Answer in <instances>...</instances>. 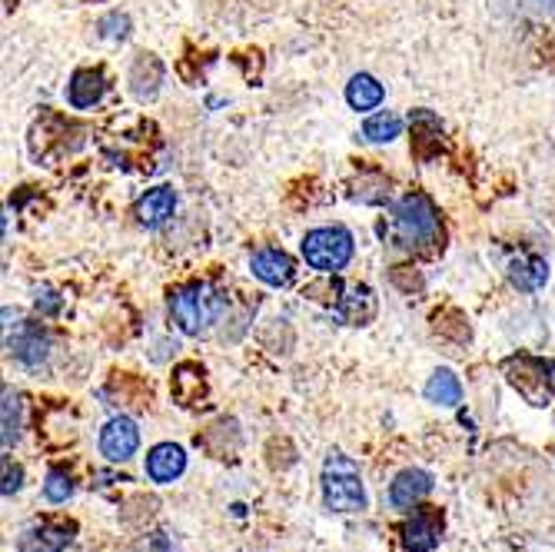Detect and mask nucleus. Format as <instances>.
<instances>
[{"label":"nucleus","instance_id":"f257e3e1","mask_svg":"<svg viewBox=\"0 0 555 552\" xmlns=\"http://www.w3.org/2000/svg\"><path fill=\"white\" fill-rule=\"evenodd\" d=\"M227 313V296L210 283H190L170 296V317L186 336L207 333Z\"/></svg>","mask_w":555,"mask_h":552},{"label":"nucleus","instance_id":"f03ea898","mask_svg":"<svg viewBox=\"0 0 555 552\" xmlns=\"http://www.w3.org/2000/svg\"><path fill=\"white\" fill-rule=\"evenodd\" d=\"M392 223H396V240L406 249H423V246H436L442 243V223L439 214L433 207V200L426 193H406L392 210Z\"/></svg>","mask_w":555,"mask_h":552},{"label":"nucleus","instance_id":"7ed1b4c3","mask_svg":"<svg viewBox=\"0 0 555 552\" xmlns=\"http://www.w3.org/2000/svg\"><path fill=\"white\" fill-rule=\"evenodd\" d=\"M323 503L333 513H360L366 510V489L360 466L343 453H330L323 463Z\"/></svg>","mask_w":555,"mask_h":552},{"label":"nucleus","instance_id":"20e7f679","mask_svg":"<svg viewBox=\"0 0 555 552\" xmlns=\"http://www.w3.org/2000/svg\"><path fill=\"white\" fill-rule=\"evenodd\" d=\"M302 257L313 270L336 273L352 260V236L343 227H320L302 236Z\"/></svg>","mask_w":555,"mask_h":552},{"label":"nucleus","instance_id":"39448f33","mask_svg":"<svg viewBox=\"0 0 555 552\" xmlns=\"http://www.w3.org/2000/svg\"><path fill=\"white\" fill-rule=\"evenodd\" d=\"M506 376L532 407H548V399H552L548 363H542L535 357H513V360H506Z\"/></svg>","mask_w":555,"mask_h":552},{"label":"nucleus","instance_id":"423d86ee","mask_svg":"<svg viewBox=\"0 0 555 552\" xmlns=\"http://www.w3.org/2000/svg\"><path fill=\"white\" fill-rule=\"evenodd\" d=\"M140 446V429L127 416H114L104 429H100V453L111 463H127Z\"/></svg>","mask_w":555,"mask_h":552},{"label":"nucleus","instance_id":"0eeeda50","mask_svg":"<svg viewBox=\"0 0 555 552\" xmlns=\"http://www.w3.org/2000/svg\"><path fill=\"white\" fill-rule=\"evenodd\" d=\"M433 492V476L426 470H402L389 486V503L392 510H413Z\"/></svg>","mask_w":555,"mask_h":552},{"label":"nucleus","instance_id":"6e6552de","mask_svg":"<svg viewBox=\"0 0 555 552\" xmlns=\"http://www.w3.org/2000/svg\"><path fill=\"white\" fill-rule=\"evenodd\" d=\"M439 536H442V513L436 510H416L406 529H402L406 552H433L439 545Z\"/></svg>","mask_w":555,"mask_h":552},{"label":"nucleus","instance_id":"1a4fd4ad","mask_svg":"<svg viewBox=\"0 0 555 552\" xmlns=\"http://www.w3.org/2000/svg\"><path fill=\"white\" fill-rule=\"evenodd\" d=\"M177 210V193L173 187H157V190H146L140 200H137V220L146 227V230H157L164 227Z\"/></svg>","mask_w":555,"mask_h":552},{"label":"nucleus","instance_id":"9d476101","mask_svg":"<svg viewBox=\"0 0 555 552\" xmlns=\"http://www.w3.org/2000/svg\"><path fill=\"white\" fill-rule=\"evenodd\" d=\"M183 470H186V453H183L180 446L160 442V446L150 449V457H146V476L154 479V483L167 486V483L180 479Z\"/></svg>","mask_w":555,"mask_h":552},{"label":"nucleus","instance_id":"9b49d317","mask_svg":"<svg viewBox=\"0 0 555 552\" xmlns=\"http://www.w3.org/2000/svg\"><path fill=\"white\" fill-rule=\"evenodd\" d=\"M249 270H254V277L263 280L267 286H289L293 283V260L276 246L257 249L254 260H249Z\"/></svg>","mask_w":555,"mask_h":552},{"label":"nucleus","instance_id":"f8f14e48","mask_svg":"<svg viewBox=\"0 0 555 552\" xmlns=\"http://www.w3.org/2000/svg\"><path fill=\"white\" fill-rule=\"evenodd\" d=\"M336 317L349 326H366L373 317H376V296L370 286L357 283L349 286L343 296H339V307H336Z\"/></svg>","mask_w":555,"mask_h":552},{"label":"nucleus","instance_id":"ddd939ff","mask_svg":"<svg viewBox=\"0 0 555 552\" xmlns=\"http://www.w3.org/2000/svg\"><path fill=\"white\" fill-rule=\"evenodd\" d=\"M74 542V526H34L17 539V552H64Z\"/></svg>","mask_w":555,"mask_h":552},{"label":"nucleus","instance_id":"4468645a","mask_svg":"<svg viewBox=\"0 0 555 552\" xmlns=\"http://www.w3.org/2000/svg\"><path fill=\"white\" fill-rule=\"evenodd\" d=\"M164 84V64L154 54H137L130 67V90L137 100H154Z\"/></svg>","mask_w":555,"mask_h":552},{"label":"nucleus","instance_id":"2eb2a0df","mask_svg":"<svg viewBox=\"0 0 555 552\" xmlns=\"http://www.w3.org/2000/svg\"><path fill=\"white\" fill-rule=\"evenodd\" d=\"M410 127H413V150H416L423 161H429L436 150H439V143H442V124H439V117L433 111H413Z\"/></svg>","mask_w":555,"mask_h":552},{"label":"nucleus","instance_id":"dca6fc26","mask_svg":"<svg viewBox=\"0 0 555 552\" xmlns=\"http://www.w3.org/2000/svg\"><path fill=\"white\" fill-rule=\"evenodd\" d=\"M11 346H14V357L24 367H30V370L40 367V363H47V357H50V339H47V333L40 326H24L21 336Z\"/></svg>","mask_w":555,"mask_h":552},{"label":"nucleus","instance_id":"f3484780","mask_svg":"<svg viewBox=\"0 0 555 552\" xmlns=\"http://www.w3.org/2000/svg\"><path fill=\"white\" fill-rule=\"evenodd\" d=\"M107 84H104V74L100 70H77L74 80H70V107L77 111H87L93 104H100V97H104Z\"/></svg>","mask_w":555,"mask_h":552},{"label":"nucleus","instance_id":"a211bd4d","mask_svg":"<svg viewBox=\"0 0 555 552\" xmlns=\"http://www.w3.org/2000/svg\"><path fill=\"white\" fill-rule=\"evenodd\" d=\"M426 399H429V403H436V407H446V410L460 407L463 403V383H460V376L449 373V370H436L433 380L426 383Z\"/></svg>","mask_w":555,"mask_h":552},{"label":"nucleus","instance_id":"6ab92c4d","mask_svg":"<svg viewBox=\"0 0 555 552\" xmlns=\"http://www.w3.org/2000/svg\"><path fill=\"white\" fill-rule=\"evenodd\" d=\"M346 104L352 111H373L383 104V84L370 74H357L346 84Z\"/></svg>","mask_w":555,"mask_h":552},{"label":"nucleus","instance_id":"aec40b11","mask_svg":"<svg viewBox=\"0 0 555 552\" xmlns=\"http://www.w3.org/2000/svg\"><path fill=\"white\" fill-rule=\"evenodd\" d=\"M207 393V380H204V370L193 367V363H183L173 376V396L180 399L183 407H193L199 396Z\"/></svg>","mask_w":555,"mask_h":552},{"label":"nucleus","instance_id":"412c9836","mask_svg":"<svg viewBox=\"0 0 555 552\" xmlns=\"http://www.w3.org/2000/svg\"><path fill=\"white\" fill-rule=\"evenodd\" d=\"M509 280H513V286H516V290L532 293V290H539V286L548 280V264H545V260H539V257L516 260V264H513V270H509Z\"/></svg>","mask_w":555,"mask_h":552},{"label":"nucleus","instance_id":"4be33fe9","mask_svg":"<svg viewBox=\"0 0 555 552\" xmlns=\"http://www.w3.org/2000/svg\"><path fill=\"white\" fill-rule=\"evenodd\" d=\"M433 330L439 336L456 339V343H469V336H473V330H469V323H466V317L460 310H439L433 317Z\"/></svg>","mask_w":555,"mask_h":552},{"label":"nucleus","instance_id":"5701e85b","mask_svg":"<svg viewBox=\"0 0 555 552\" xmlns=\"http://www.w3.org/2000/svg\"><path fill=\"white\" fill-rule=\"evenodd\" d=\"M402 133V120L396 114H376L363 124V137L373 143H389Z\"/></svg>","mask_w":555,"mask_h":552},{"label":"nucleus","instance_id":"b1692460","mask_svg":"<svg viewBox=\"0 0 555 552\" xmlns=\"http://www.w3.org/2000/svg\"><path fill=\"white\" fill-rule=\"evenodd\" d=\"M21 439V396L4 393V446L11 449Z\"/></svg>","mask_w":555,"mask_h":552},{"label":"nucleus","instance_id":"393cba45","mask_svg":"<svg viewBox=\"0 0 555 552\" xmlns=\"http://www.w3.org/2000/svg\"><path fill=\"white\" fill-rule=\"evenodd\" d=\"M43 496L50 499V503H67V499L74 496V479L67 473L54 470V473L47 476V483H43Z\"/></svg>","mask_w":555,"mask_h":552},{"label":"nucleus","instance_id":"a878e982","mask_svg":"<svg viewBox=\"0 0 555 552\" xmlns=\"http://www.w3.org/2000/svg\"><path fill=\"white\" fill-rule=\"evenodd\" d=\"M389 280H392V286H396V290H402L406 296L423 293V286H426L423 273H420V270H413V267H396V270H389Z\"/></svg>","mask_w":555,"mask_h":552},{"label":"nucleus","instance_id":"bb28decb","mask_svg":"<svg viewBox=\"0 0 555 552\" xmlns=\"http://www.w3.org/2000/svg\"><path fill=\"white\" fill-rule=\"evenodd\" d=\"M96 30H100V37H104V40H124L130 34V17L120 14V11H114L107 17H100Z\"/></svg>","mask_w":555,"mask_h":552},{"label":"nucleus","instance_id":"cd10ccee","mask_svg":"<svg viewBox=\"0 0 555 552\" xmlns=\"http://www.w3.org/2000/svg\"><path fill=\"white\" fill-rule=\"evenodd\" d=\"M61 310V296L54 293V290H43V293H37V313H43V317H54Z\"/></svg>","mask_w":555,"mask_h":552},{"label":"nucleus","instance_id":"c85d7f7f","mask_svg":"<svg viewBox=\"0 0 555 552\" xmlns=\"http://www.w3.org/2000/svg\"><path fill=\"white\" fill-rule=\"evenodd\" d=\"M21 479H24L21 466H11V460H4V496H14L21 489Z\"/></svg>","mask_w":555,"mask_h":552},{"label":"nucleus","instance_id":"c756f323","mask_svg":"<svg viewBox=\"0 0 555 552\" xmlns=\"http://www.w3.org/2000/svg\"><path fill=\"white\" fill-rule=\"evenodd\" d=\"M539 4H542V8H548V11H552V8H555V0H539Z\"/></svg>","mask_w":555,"mask_h":552}]
</instances>
